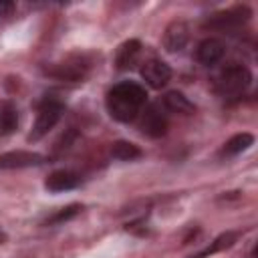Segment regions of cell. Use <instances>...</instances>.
Returning a JSON list of instances; mask_svg holds the SVG:
<instances>
[{
	"mask_svg": "<svg viewBox=\"0 0 258 258\" xmlns=\"http://www.w3.org/2000/svg\"><path fill=\"white\" fill-rule=\"evenodd\" d=\"M79 185H81V177L71 169H56L44 181V187L48 191H54V194L56 191H69V189H75Z\"/></svg>",
	"mask_w": 258,
	"mask_h": 258,
	"instance_id": "9",
	"label": "cell"
},
{
	"mask_svg": "<svg viewBox=\"0 0 258 258\" xmlns=\"http://www.w3.org/2000/svg\"><path fill=\"white\" fill-rule=\"evenodd\" d=\"M163 107L165 111H171V113H179V115H191L196 111L194 103L179 91H169L165 93L163 97Z\"/></svg>",
	"mask_w": 258,
	"mask_h": 258,
	"instance_id": "13",
	"label": "cell"
},
{
	"mask_svg": "<svg viewBox=\"0 0 258 258\" xmlns=\"http://www.w3.org/2000/svg\"><path fill=\"white\" fill-rule=\"evenodd\" d=\"M62 115V105L58 101H52V99H46L40 103L38 107V115L34 119V125H32V131L28 133V141H38L42 139L60 119Z\"/></svg>",
	"mask_w": 258,
	"mask_h": 258,
	"instance_id": "3",
	"label": "cell"
},
{
	"mask_svg": "<svg viewBox=\"0 0 258 258\" xmlns=\"http://www.w3.org/2000/svg\"><path fill=\"white\" fill-rule=\"evenodd\" d=\"M85 71H87V64H85L81 58H77V60H73V62H60V64H56L54 69H50L48 73H50L52 77H56V79L81 81V79L85 77Z\"/></svg>",
	"mask_w": 258,
	"mask_h": 258,
	"instance_id": "12",
	"label": "cell"
},
{
	"mask_svg": "<svg viewBox=\"0 0 258 258\" xmlns=\"http://www.w3.org/2000/svg\"><path fill=\"white\" fill-rule=\"evenodd\" d=\"M141 77H143V81H145L149 87L161 89V87H165V85L169 83V79H171V69H169L167 62H163V60H159V58H149V60H145L143 67H141Z\"/></svg>",
	"mask_w": 258,
	"mask_h": 258,
	"instance_id": "6",
	"label": "cell"
},
{
	"mask_svg": "<svg viewBox=\"0 0 258 258\" xmlns=\"http://www.w3.org/2000/svg\"><path fill=\"white\" fill-rule=\"evenodd\" d=\"M141 131L147 137H161L167 131V113L161 103H151L141 115Z\"/></svg>",
	"mask_w": 258,
	"mask_h": 258,
	"instance_id": "5",
	"label": "cell"
},
{
	"mask_svg": "<svg viewBox=\"0 0 258 258\" xmlns=\"http://www.w3.org/2000/svg\"><path fill=\"white\" fill-rule=\"evenodd\" d=\"M189 38V28L183 20H173L167 24L163 32V46L167 52H179Z\"/></svg>",
	"mask_w": 258,
	"mask_h": 258,
	"instance_id": "8",
	"label": "cell"
},
{
	"mask_svg": "<svg viewBox=\"0 0 258 258\" xmlns=\"http://www.w3.org/2000/svg\"><path fill=\"white\" fill-rule=\"evenodd\" d=\"M18 125V111L12 103L0 105V133H12Z\"/></svg>",
	"mask_w": 258,
	"mask_h": 258,
	"instance_id": "17",
	"label": "cell"
},
{
	"mask_svg": "<svg viewBox=\"0 0 258 258\" xmlns=\"http://www.w3.org/2000/svg\"><path fill=\"white\" fill-rule=\"evenodd\" d=\"M145 101H147L145 89L131 81H123V83L115 85L107 93V99H105L109 115L121 123L133 121L141 113Z\"/></svg>",
	"mask_w": 258,
	"mask_h": 258,
	"instance_id": "1",
	"label": "cell"
},
{
	"mask_svg": "<svg viewBox=\"0 0 258 258\" xmlns=\"http://www.w3.org/2000/svg\"><path fill=\"white\" fill-rule=\"evenodd\" d=\"M139 52H141V42H139L137 38H131V40L123 42V44L117 48V56H115L117 69H121V71L131 69V67L135 64Z\"/></svg>",
	"mask_w": 258,
	"mask_h": 258,
	"instance_id": "11",
	"label": "cell"
},
{
	"mask_svg": "<svg viewBox=\"0 0 258 258\" xmlns=\"http://www.w3.org/2000/svg\"><path fill=\"white\" fill-rule=\"evenodd\" d=\"M81 210H83V208H81L79 204H71V206H67V208H60V210L54 212L52 216H48L42 224H44V226H58V224H64V222L73 220Z\"/></svg>",
	"mask_w": 258,
	"mask_h": 258,
	"instance_id": "18",
	"label": "cell"
},
{
	"mask_svg": "<svg viewBox=\"0 0 258 258\" xmlns=\"http://www.w3.org/2000/svg\"><path fill=\"white\" fill-rule=\"evenodd\" d=\"M40 163H44V155L36 151L16 149L0 155V169H22V167H34Z\"/></svg>",
	"mask_w": 258,
	"mask_h": 258,
	"instance_id": "7",
	"label": "cell"
},
{
	"mask_svg": "<svg viewBox=\"0 0 258 258\" xmlns=\"http://www.w3.org/2000/svg\"><path fill=\"white\" fill-rule=\"evenodd\" d=\"M250 83H252V73L244 64H230L218 75L216 91L224 99H236L248 91Z\"/></svg>",
	"mask_w": 258,
	"mask_h": 258,
	"instance_id": "2",
	"label": "cell"
},
{
	"mask_svg": "<svg viewBox=\"0 0 258 258\" xmlns=\"http://www.w3.org/2000/svg\"><path fill=\"white\" fill-rule=\"evenodd\" d=\"M12 2H6V0H0V16H8L12 12Z\"/></svg>",
	"mask_w": 258,
	"mask_h": 258,
	"instance_id": "19",
	"label": "cell"
},
{
	"mask_svg": "<svg viewBox=\"0 0 258 258\" xmlns=\"http://www.w3.org/2000/svg\"><path fill=\"white\" fill-rule=\"evenodd\" d=\"M4 242H6V232L0 230V244H4Z\"/></svg>",
	"mask_w": 258,
	"mask_h": 258,
	"instance_id": "20",
	"label": "cell"
},
{
	"mask_svg": "<svg viewBox=\"0 0 258 258\" xmlns=\"http://www.w3.org/2000/svg\"><path fill=\"white\" fill-rule=\"evenodd\" d=\"M252 143H254V135H252V133H246V131H244V133H236L234 137H230V139L224 143L222 155H226V157L238 155V153L246 151Z\"/></svg>",
	"mask_w": 258,
	"mask_h": 258,
	"instance_id": "14",
	"label": "cell"
},
{
	"mask_svg": "<svg viewBox=\"0 0 258 258\" xmlns=\"http://www.w3.org/2000/svg\"><path fill=\"white\" fill-rule=\"evenodd\" d=\"M236 238H238L236 232L220 234L208 248H204L202 252H198V254H194V256H189V258H206V256H212V254H216V252H220V250H226V248H230V246L236 242Z\"/></svg>",
	"mask_w": 258,
	"mask_h": 258,
	"instance_id": "16",
	"label": "cell"
},
{
	"mask_svg": "<svg viewBox=\"0 0 258 258\" xmlns=\"http://www.w3.org/2000/svg\"><path fill=\"white\" fill-rule=\"evenodd\" d=\"M111 155L119 161H133V159H139L141 157V149L131 143V141H115L111 145Z\"/></svg>",
	"mask_w": 258,
	"mask_h": 258,
	"instance_id": "15",
	"label": "cell"
},
{
	"mask_svg": "<svg viewBox=\"0 0 258 258\" xmlns=\"http://www.w3.org/2000/svg\"><path fill=\"white\" fill-rule=\"evenodd\" d=\"M224 52H226V44H224L220 38H206V40H202V42L198 44L196 58H198L202 64L210 67V64H216L218 60H222Z\"/></svg>",
	"mask_w": 258,
	"mask_h": 258,
	"instance_id": "10",
	"label": "cell"
},
{
	"mask_svg": "<svg viewBox=\"0 0 258 258\" xmlns=\"http://www.w3.org/2000/svg\"><path fill=\"white\" fill-rule=\"evenodd\" d=\"M250 16H252V10L248 6H234V8H228V10H222V12L208 16L204 26L214 28V30H230V28L246 22Z\"/></svg>",
	"mask_w": 258,
	"mask_h": 258,
	"instance_id": "4",
	"label": "cell"
}]
</instances>
